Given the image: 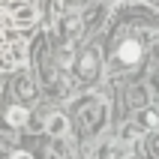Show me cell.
<instances>
[{"instance_id": "6da1fadb", "label": "cell", "mask_w": 159, "mask_h": 159, "mask_svg": "<svg viewBox=\"0 0 159 159\" xmlns=\"http://www.w3.org/2000/svg\"><path fill=\"white\" fill-rule=\"evenodd\" d=\"M27 63V45L24 42H6L0 45V72H9V69H21Z\"/></svg>"}, {"instance_id": "7a4b0ae2", "label": "cell", "mask_w": 159, "mask_h": 159, "mask_svg": "<svg viewBox=\"0 0 159 159\" xmlns=\"http://www.w3.org/2000/svg\"><path fill=\"white\" fill-rule=\"evenodd\" d=\"M99 54L96 48H84V51L78 54V60H75V75H78L84 84H90V81H96L99 78Z\"/></svg>"}, {"instance_id": "3957f363", "label": "cell", "mask_w": 159, "mask_h": 159, "mask_svg": "<svg viewBox=\"0 0 159 159\" xmlns=\"http://www.w3.org/2000/svg\"><path fill=\"white\" fill-rule=\"evenodd\" d=\"M36 21V6L33 3H12L6 12V24H15V27H30Z\"/></svg>"}, {"instance_id": "277c9868", "label": "cell", "mask_w": 159, "mask_h": 159, "mask_svg": "<svg viewBox=\"0 0 159 159\" xmlns=\"http://www.w3.org/2000/svg\"><path fill=\"white\" fill-rule=\"evenodd\" d=\"M45 132L51 135V138H63V135L69 132V120H66V114H51L48 120H45Z\"/></svg>"}, {"instance_id": "5b68a950", "label": "cell", "mask_w": 159, "mask_h": 159, "mask_svg": "<svg viewBox=\"0 0 159 159\" xmlns=\"http://www.w3.org/2000/svg\"><path fill=\"white\" fill-rule=\"evenodd\" d=\"M99 159H129V147L126 141H108L99 150Z\"/></svg>"}, {"instance_id": "8992f818", "label": "cell", "mask_w": 159, "mask_h": 159, "mask_svg": "<svg viewBox=\"0 0 159 159\" xmlns=\"http://www.w3.org/2000/svg\"><path fill=\"white\" fill-rule=\"evenodd\" d=\"M117 57H120V63H138L141 60V45L135 42V39H126V42L120 45Z\"/></svg>"}, {"instance_id": "52a82bcc", "label": "cell", "mask_w": 159, "mask_h": 159, "mask_svg": "<svg viewBox=\"0 0 159 159\" xmlns=\"http://www.w3.org/2000/svg\"><path fill=\"white\" fill-rule=\"evenodd\" d=\"M27 117H30V114H27V108H24V105H9V108H6V114H3V120H6L12 129H18V126H24V123H27Z\"/></svg>"}, {"instance_id": "ba28073f", "label": "cell", "mask_w": 159, "mask_h": 159, "mask_svg": "<svg viewBox=\"0 0 159 159\" xmlns=\"http://www.w3.org/2000/svg\"><path fill=\"white\" fill-rule=\"evenodd\" d=\"M156 123H159V114H156V111H150V108L141 111V117H138V129H141V132H144V129H153Z\"/></svg>"}, {"instance_id": "9c48e42d", "label": "cell", "mask_w": 159, "mask_h": 159, "mask_svg": "<svg viewBox=\"0 0 159 159\" xmlns=\"http://www.w3.org/2000/svg\"><path fill=\"white\" fill-rule=\"evenodd\" d=\"M144 102H147V90H144V87L129 90V105H132V108H141Z\"/></svg>"}, {"instance_id": "30bf717a", "label": "cell", "mask_w": 159, "mask_h": 159, "mask_svg": "<svg viewBox=\"0 0 159 159\" xmlns=\"http://www.w3.org/2000/svg\"><path fill=\"white\" fill-rule=\"evenodd\" d=\"M9 159H33V156H30V153H12Z\"/></svg>"}, {"instance_id": "8fae6325", "label": "cell", "mask_w": 159, "mask_h": 159, "mask_svg": "<svg viewBox=\"0 0 159 159\" xmlns=\"http://www.w3.org/2000/svg\"><path fill=\"white\" fill-rule=\"evenodd\" d=\"M15 3H30V0H15Z\"/></svg>"}]
</instances>
